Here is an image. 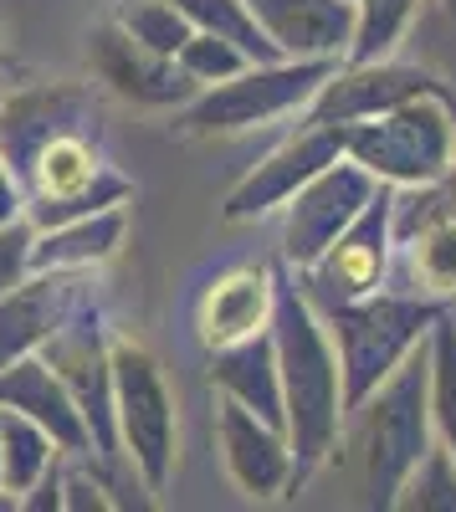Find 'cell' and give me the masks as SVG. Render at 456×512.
I'll list each match as a JSON object with an SVG mask.
<instances>
[{
    "instance_id": "obj_27",
    "label": "cell",
    "mask_w": 456,
    "mask_h": 512,
    "mask_svg": "<svg viewBox=\"0 0 456 512\" xmlns=\"http://www.w3.org/2000/svg\"><path fill=\"white\" fill-rule=\"evenodd\" d=\"M431 425L456 456V323L446 313L431 323Z\"/></svg>"
},
{
    "instance_id": "obj_3",
    "label": "cell",
    "mask_w": 456,
    "mask_h": 512,
    "mask_svg": "<svg viewBox=\"0 0 456 512\" xmlns=\"http://www.w3.org/2000/svg\"><path fill=\"white\" fill-rule=\"evenodd\" d=\"M339 354V379H344V420L349 410L375 390V384L421 344L431 323L441 318V303L416 292H369L359 303H339L318 313Z\"/></svg>"
},
{
    "instance_id": "obj_33",
    "label": "cell",
    "mask_w": 456,
    "mask_h": 512,
    "mask_svg": "<svg viewBox=\"0 0 456 512\" xmlns=\"http://www.w3.org/2000/svg\"><path fill=\"white\" fill-rule=\"evenodd\" d=\"M441 11H446V16L456 21V0H441Z\"/></svg>"
},
{
    "instance_id": "obj_1",
    "label": "cell",
    "mask_w": 456,
    "mask_h": 512,
    "mask_svg": "<svg viewBox=\"0 0 456 512\" xmlns=\"http://www.w3.org/2000/svg\"><path fill=\"white\" fill-rule=\"evenodd\" d=\"M267 333L282 379V436L293 451V492H303L344 436V379L334 338H328L318 308L298 292L293 272H277Z\"/></svg>"
},
{
    "instance_id": "obj_14",
    "label": "cell",
    "mask_w": 456,
    "mask_h": 512,
    "mask_svg": "<svg viewBox=\"0 0 456 512\" xmlns=\"http://www.w3.org/2000/svg\"><path fill=\"white\" fill-rule=\"evenodd\" d=\"M216 441L231 482L252 497V502H282L293 497V451L277 425L236 405L231 395L216 400Z\"/></svg>"
},
{
    "instance_id": "obj_23",
    "label": "cell",
    "mask_w": 456,
    "mask_h": 512,
    "mask_svg": "<svg viewBox=\"0 0 456 512\" xmlns=\"http://www.w3.org/2000/svg\"><path fill=\"white\" fill-rule=\"evenodd\" d=\"M170 6L190 21V31H211V36H226L231 47H241L246 62H277V47L257 26L246 0H170Z\"/></svg>"
},
{
    "instance_id": "obj_2",
    "label": "cell",
    "mask_w": 456,
    "mask_h": 512,
    "mask_svg": "<svg viewBox=\"0 0 456 512\" xmlns=\"http://www.w3.org/2000/svg\"><path fill=\"white\" fill-rule=\"evenodd\" d=\"M349 415H354L364 507L390 512L405 472L436 441V425H431V333Z\"/></svg>"
},
{
    "instance_id": "obj_4",
    "label": "cell",
    "mask_w": 456,
    "mask_h": 512,
    "mask_svg": "<svg viewBox=\"0 0 456 512\" xmlns=\"http://www.w3.org/2000/svg\"><path fill=\"white\" fill-rule=\"evenodd\" d=\"M344 154L380 185H436L456 159V98L426 93L380 118L344 123Z\"/></svg>"
},
{
    "instance_id": "obj_12",
    "label": "cell",
    "mask_w": 456,
    "mask_h": 512,
    "mask_svg": "<svg viewBox=\"0 0 456 512\" xmlns=\"http://www.w3.org/2000/svg\"><path fill=\"white\" fill-rule=\"evenodd\" d=\"M272 297H277V267H267V262L221 267L211 282L195 292V308H190L195 344L205 354H221L231 344H246V338L267 333Z\"/></svg>"
},
{
    "instance_id": "obj_16",
    "label": "cell",
    "mask_w": 456,
    "mask_h": 512,
    "mask_svg": "<svg viewBox=\"0 0 456 512\" xmlns=\"http://www.w3.org/2000/svg\"><path fill=\"white\" fill-rule=\"evenodd\" d=\"M88 297V272H31L11 292H0V369L36 354Z\"/></svg>"
},
{
    "instance_id": "obj_13",
    "label": "cell",
    "mask_w": 456,
    "mask_h": 512,
    "mask_svg": "<svg viewBox=\"0 0 456 512\" xmlns=\"http://www.w3.org/2000/svg\"><path fill=\"white\" fill-rule=\"evenodd\" d=\"M88 67H93L98 82H108L123 103H139V108L175 113V108H185L200 93V82L175 57L139 47V41L129 31H118L113 21H103L88 36Z\"/></svg>"
},
{
    "instance_id": "obj_7",
    "label": "cell",
    "mask_w": 456,
    "mask_h": 512,
    "mask_svg": "<svg viewBox=\"0 0 456 512\" xmlns=\"http://www.w3.org/2000/svg\"><path fill=\"white\" fill-rule=\"evenodd\" d=\"M108 344L113 333L98 313V292L82 303L47 344L36 354L47 359V369L67 384V395L77 400L82 420H88V436H93V461H103L108 472L123 461L118 446V425H113V364H108Z\"/></svg>"
},
{
    "instance_id": "obj_20",
    "label": "cell",
    "mask_w": 456,
    "mask_h": 512,
    "mask_svg": "<svg viewBox=\"0 0 456 512\" xmlns=\"http://www.w3.org/2000/svg\"><path fill=\"white\" fill-rule=\"evenodd\" d=\"M211 384L282 431V379H277L272 333H257V338H246V344L211 354Z\"/></svg>"
},
{
    "instance_id": "obj_15",
    "label": "cell",
    "mask_w": 456,
    "mask_h": 512,
    "mask_svg": "<svg viewBox=\"0 0 456 512\" xmlns=\"http://www.w3.org/2000/svg\"><path fill=\"white\" fill-rule=\"evenodd\" d=\"M98 98L82 82H36L11 98H0V154H6L11 175L21 180L26 159L62 128H98Z\"/></svg>"
},
{
    "instance_id": "obj_18",
    "label": "cell",
    "mask_w": 456,
    "mask_h": 512,
    "mask_svg": "<svg viewBox=\"0 0 456 512\" xmlns=\"http://www.w3.org/2000/svg\"><path fill=\"white\" fill-rule=\"evenodd\" d=\"M0 405L21 410L26 420H36L41 431L57 441L62 456H93V436H88V420H82L77 400L67 395V384L47 369L41 354L11 359L0 369Z\"/></svg>"
},
{
    "instance_id": "obj_34",
    "label": "cell",
    "mask_w": 456,
    "mask_h": 512,
    "mask_svg": "<svg viewBox=\"0 0 456 512\" xmlns=\"http://www.w3.org/2000/svg\"><path fill=\"white\" fill-rule=\"evenodd\" d=\"M0 492H6V487H0Z\"/></svg>"
},
{
    "instance_id": "obj_26",
    "label": "cell",
    "mask_w": 456,
    "mask_h": 512,
    "mask_svg": "<svg viewBox=\"0 0 456 512\" xmlns=\"http://www.w3.org/2000/svg\"><path fill=\"white\" fill-rule=\"evenodd\" d=\"M108 21H113L118 31H129L139 47L164 52V57H175L180 41L190 36V21L170 6V0H118Z\"/></svg>"
},
{
    "instance_id": "obj_30",
    "label": "cell",
    "mask_w": 456,
    "mask_h": 512,
    "mask_svg": "<svg viewBox=\"0 0 456 512\" xmlns=\"http://www.w3.org/2000/svg\"><path fill=\"white\" fill-rule=\"evenodd\" d=\"M31 241H36V226L26 216L0 221V292H11L16 282L31 277Z\"/></svg>"
},
{
    "instance_id": "obj_19",
    "label": "cell",
    "mask_w": 456,
    "mask_h": 512,
    "mask_svg": "<svg viewBox=\"0 0 456 512\" xmlns=\"http://www.w3.org/2000/svg\"><path fill=\"white\" fill-rule=\"evenodd\" d=\"M123 231H129V210L123 205H103L93 216L47 226L31 241V272H93L123 246Z\"/></svg>"
},
{
    "instance_id": "obj_17",
    "label": "cell",
    "mask_w": 456,
    "mask_h": 512,
    "mask_svg": "<svg viewBox=\"0 0 456 512\" xmlns=\"http://www.w3.org/2000/svg\"><path fill=\"white\" fill-rule=\"evenodd\" d=\"M277 57L344 62L354 41V0H246Z\"/></svg>"
},
{
    "instance_id": "obj_21",
    "label": "cell",
    "mask_w": 456,
    "mask_h": 512,
    "mask_svg": "<svg viewBox=\"0 0 456 512\" xmlns=\"http://www.w3.org/2000/svg\"><path fill=\"white\" fill-rule=\"evenodd\" d=\"M395 251L405 256V277L416 297H431V303L456 297V216H436Z\"/></svg>"
},
{
    "instance_id": "obj_25",
    "label": "cell",
    "mask_w": 456,
    "mask_h": 512,
    "mask_svg": "<svg viewBox=\"0 0 456 512\" xmlns=\"http://www.w3.org/2000/svg\"><path fill=\"white\" fill-rule=\"evenodd\" d=\"M395 507H405V512H456V456L441 436L405 472V482L395 492Z\"/></svg>"
},
{
    "instance_id": "obj_31",
    "label": "cell",
    "mask_w": 456,
    "mask_h": 512,
    "mask_svg": "<svg viewBox=\"0 0 456 512\" xmlns=\"http://www.w3.org/2000/svg\"><path fill=\"white\" fill-rule=\"evenodd\" d=\"M16 216H26V195H21V180L11 175L6 154H0V221H16Z\"/></svg>"
},
{
    "instance_id": "obj_8",
    "label": "cell",
    "mask_w": 456,
    "mask_h": 512,
    "mask_svg": "<svg viewBox=\"0 0 456 512\" xmlns=\"http://www.w3.org/2000/svg\"><path fill=\"white\" fill-rule=\"evenodd\" d=\"M390 262H395V236H390V185H380L369 195V205L328 241L303 272H293L298 292L318 313L339 308V303H359V297L380 292L390 282Z\"/></svg>"
},
{
    "instance_id": "obj_29",
    "label": "cell",
    "mask_w": 456,
    "mask_h": 512,
    "mask_svg": "<svg viewBox=\"0 0 456 512\" xmlns=\"http://www.w3.org/2000/svg\"><path fill=\"white\" fill-rule=\"evenodd\" d=\"M82 466H72V472H62V507H72V512H108V507H118V497H108L113 492V482L103 477L108 466L98 461V472L88 466V456H77Z\"/></svg>"
},
{
    "instance_id": "obj_24",
    "label": "cell",
    "mask_w": 456,
    "mask_h": 512,
    "mask_svg": "<svg viewBox=\"0 0 456 512\" xmlns=\"http://www.w3.org/2000/svg\"><path fill=\"white\" fill-rule=\"evenodd\" d=\"M421 0H354V41H349V62H375L395 57L405 41L410 21H416Z\"/></svg>"
},
{
    "instance_id": "obj_9",
    "label": "cell",
    "mask_w": 456,
    "mask_h": 512,
    "mask_svg": "<svg viewBox=\"0 0 456 512\" xmlns=\"http://www.w3.org/2000/svg\"><path fill=\"white\" fill-rule=\"evenodd\" d=\"M380 190V180L364 164H354L349 154L334 159L282 205V267L303 272L313 256L334 241L359 210L369 205V195Z\"/></svg>"
},
{
    "instance_id": "obj_11",
    "label": "cell",
    "mask_w": 456,
    "mask_h": 512,
    "mask_svg": "<svg viewBox=\"0 0 456 512\" xmlns=\"http://www.w3.org/2000/svg\"><path fill=\"white\" fill-rule=\"evenodd\" d=\"M334 159H344V128L339 123H298V134H287L252 175H246L231 195H226V205H221V216L231 221V226H241V221H262V216H272V210H282L287 200H293L318 169H328Z\"/></svg>"
},
{
    "instance_id": "obj_6",
    "label": "cell",
    "mask_w": 456,
    "mask_h": 512,
    "mask_svg": "<svg viewBox=\"0 0 456 512\" xmlns=\"http://www.w3.org/2000/svg\"><path fill=\"white\" fill-rule=\"evenodd\" d=\"M108 364H113V425L123 461L134 466L144 492H164L175 477V441H180L175 395L164 384V369L134 338H113Z\"/></svg>"
},
{
    "instance_id": "obj_22",
    "label": "cell",
    "mask_w": 456,
    "mask_h": 512,
    "mask_svg": "<svg viewBox=\"0 0 456 512\" xmlns=\"http://www.w3.org/2000/svg\"><path fill=\"white\" fill-rule=\"evenodd\" d=\"M57 456H62L57 441L41 431L36 420L0 405V487H6L11 497H21L41 472H52Z\"/></svg>"
},
{
    "instance_id": "obj_10",
    "label": "cell",
    "mask_w": 456,
    "mask_h": 512,
    "mask_svg": "<svg viewBox=\"0 0 456 512\" xmlns=\"http://www.w3.org/2000/svg\"><path fill=\"white\" fill-rule=\"evenodd\" d=\"M426 93H451L446 82L421 67V62H395V57H375V62H339L334 72L323 77V88L313 93V103L303 108L308 123H364V118H380L410 98H426Z\"/></svg>"
},
{
    "instance_id": "obj_28",
    "label": "cell",
    "mask_w": 456,
    "mask_h": 512,
    "mask_svg": "<svg viewBox=\"0 0 456 512\" xmlns=\"http://www.w3.org/2000/svg\"><path fill=\"white\" fill-rule=\"evenodd\" d=\"M175 62L200 82V88H211V82H226V77H236L241 67H246V52L241 47H231L226 36H211V31H190L185 41H180V52H175Z\"/></svg>"
},
{
    "instance_id": "obj_5",
    "label": "cell",
    "mask_w": 456,
    "mask_h": 512,
    "mask_svg": "<svg viewBox=\"0 0 456 512\" xmlns=\"http://www.w3.org/2000/svg\"><path fill=\"white\" fill-rule=\"evenodd\" d=\"M339 62H303V57H277V62H246L236 77L200 88L185 108H175V128L190 139H216V134H246L272 118L303 113L323 77Z\"/></svg>"
},
{
    "instance_id": "obj_32",
    "label": "cell",
    "mask_w": 456,
    "mask_h": 512,
    "mask_svg": "<svg viewBox=\"0 0 456 512\" xmlns=\"http://www.w3.org/2000/svg\"><path fill=\"white\" fill-rule=\"evenodd\" d=\"M441 200H446V216H456V159H451V169L441 175Z\"/></svg>"
}]
</instances>
